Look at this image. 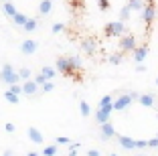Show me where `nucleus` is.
<instances>
[{
    "mask_svg": "<svg viewBox=\"0 0 158 156\" xmlns=\"http://www.w3.org/2000/svg\"><path fill=\"white\" fill-rule=\"evenodd\" d=\"M130 14H132V10L128 8V4L122 6V10H120V19H118V20H120V23H126V20L130 19Z\"/></svg>",
    "mask_w": 158,
    "mask_h": 156,
    "instance_id": "nucleus-23",
    "label": "nucleus"
},
{
    "mask_svg": "<svg viewBox=\"0 0 158 156\" xmlns=\"http://www.w3.org/2000/svg\"><path fill=\"white\" fill-rule=\"evenodd\" d=\"M33 81H35V83H37V85H41V87H43V85H45V83H47V77H43V75H41V73H39V75H37V77H35V79H33Z\"/></svg>",
    "mask_w": 158,
    "mask_h": 156,
    "instance_id": "nucleus-34",
    "label": "nucleus"
},
{
    "mask_svg": "<svg viewBox=\"0 0 158 156\" xmlns=\"http://www.w3.org/2000/svg\"><path fill=\"white\" fill-rule=\"evenodd\" d=\"M87 156H102V154H99V150H95V148H91V150L87 152Z\"/></svg>",
    "mask_w": 158,
    "mask_h": 156,
    "instance_id": "nucleus-39",
    "label": "nucleus"
},
{
    "mask_svg": "<svg viewBox=\"0 0 158 156\" xmlns=\"http://www.w3.org/2000/svg\"><path fill=\"white\" fill-rule=\"evenodd\" d=\"M4 2H10V0H2V4H4Z\"/></svg>",
    "mask_w": 158,
    "mask_h": 156,
    "instance_id": "nucleus-44",
    "label": "nucleus"
},
{
    "mask_svg": "<svg viewBox=\"0 0 158 156\" xmlns=\"http://www.w3.org/2000/svg\"><path fill=\"white\" fill-rule=\"evenodd\" d=\"M148 148H158V138H152V140H148Z\"/></svg>",
    "mask_w": 158,
    "mask_h": 156,
    "instance_id": "nucleus-37",
    "label": "nucleus"
},
{
    "mask_svg": "<svg viewBox=\"0 0 158 156\" xmlns=\"http://www.w3.org/2000/svg\"><path fill=\"white\" fill-rule=\"evenodd\" d=\"M148 148V140H136V150H144Z\"/></svg>",
    "mask_w": 158,
    "mask_h": 156,
    "instance_id": "nucleus-33",
    "label": "nucleus"
},
{
    "mask_svg": "<svg viewBox=\"0 0 158 156\" xmlns=\"http://www.w3.org/2000/svg\"><path fill=\"white\" fill-rule=\"evenodd\" d=\"M112 112H114V103H112V106L98 108V112H95V122H98L99 126H102V124H107V122H112Z\"/></svg>",
    "mask_w": 158,
    "mask_h": 156,
    "instance_id": "nucleus-4",
    "label": "nucleus"
},
{
    "mask_svg": "<svg viewBox=\"0 0 158 156\" xmlns=\"http://www.w3.org/2000/svg\"><path fill=\"white\" fill-rule=\"evenodd\" d=\"M57 150H59V146H57V144H55V146H45L41 154H43V156H55Z\"/></svg>",
    "mask_w": 158,
    "mask_h": 156,
    "instance_id": "nucleus-25",
    "label": "nucleus"
},
{
    "mask_svg": "<svg viewBox=\"0 0 158 156\" xmlns=\"http://www.w3.org/2000/svg\"><path fill=\"white\" fill-rule=\"evenodd\" d=\"M114 103V97L112 95H103L102 99H99V108H103V106H112Z\"/></svg>",
    "mask_w": 158,
    "mask_h": 156,
    "instance_id": "nucleus-29",
    "label": "nucleus"
},
{
    "mask_svg": "<svg viewBox=\"0 0 158 156\" xmlns=\"http://www.w3.org/2000/svg\"><path fill=\"white\" fill-rule=\"evenodd\" d=\"M122 59H124V53H122V51H118V53H112L107 61H110V65H120Z\"/></svg>",
    "mask_w": 158,
    "mask_h": 156,
    "instance_id": "nucleus-22",
    "label": "nucleus"
},
{
    "mask_svg": "<svg viewBox=\"0 0 158 156\" xmlns=\"http://www.w3.org/2000/svg\"><path fill=\"white\" fill-rule=\"evenodd\" d=\"M10 93H14V95H23V83H16V85H10L8 89Z\"/></svg>",
    "mask_w": 158,
    "mask_h": 156,
    "instance_id": "nucleus-28",
    "label": "nucleus"
},
{
    "mask_svg": "<svg viewBox=\"0 0 158 156\" xmlns=\"http://www.w3.org/2000/svg\"><path fill=\"white\" fill-rule=\"evenodd\" d=\"M118 144H120L122 148H126V150H136V140L130 136H118Z\"/></svg>",
    "mask_w": 158,
    "mask_h": 156,
    "instance_id": "nucleus-11",
    "label": "nucleus"
},
{
    "mask_svg": "<svg viewBox=\"0 0 158 156\" xmlns=\"http://www.w3.org/2000/svg\"><path fill=\"white\" fill-rule=\"evenodd\" d=\"M156 138H158V136H156Z\"/></svg>",
    "mask_w": 158,
    "mask_h": 156,
    "instance_id": "nucleus-49",
    "label": "nucleus"
},
{
    "mask_svg": "<svg viewBox=\"0 0 158 156\" xmlns=\"http://www.w3.org/2000/svg\"><path fill=\"white\" fill-rule=\"evenodd\" d=\"M4 97H6V101H8V103H14V106H16V103L20 101V97H19V95H14V93H10V91H6V93H4Z\"/></svg>",
    "mask_w": 158,
    "mask_h": 156,
    "instance_id": "nucleus-27",
    "label": "nucleus"
},
{
    "mask_svg": "<svg viewBox=\"0 0 158 156\" xmlns=\"http://www.w3.org/2000/svg\"><path fill=\"white\" fill-rule=\"evenodd\" d=\"M24 31L27 32H33L35 28H37V19H31V16H28V20H27V24H24Z\"/></svg>",
    "mask_w": 158,
    "mask_h": 156,
    "instance_id": "nucleus-26",
    "label": "nucleus"
},
{
    "mask_svg": "<svg viewBox=\"0 0 158 156\" xmlns=\"http://www.w3.org/2000/svg\"><path fill=\"white\" fill-rule=\"evenodd\" d=\"M16 73H19V77H20V83H23V81H28V79H31V69H27V67H20Z\"/></svg>",
    "mask_w": 158,
    "mask_h": 156,
    "instance_id": "nucleus-24",
    "label": "nucleus"
},
{
    "mask_svg": "<svg viewBox=\"0 0 158 156\" xmlns=\"http://www.w3.org/2000/svg\"><path fill=\"white\" fill-rule=\"evenodd\" d=\"M81 49H83L87 55H93L95 49H98V43H95V39H83V41H81Z\"/></svg>",
    "mask_w": 158,
    "mask_h": 156,
    "instance_id": "nucleus-12",
    "label": "nucleus"
},
{
    "mask_svg": "<svg viewBox=\"0 0 158 156\" xmlns=\"http://www.w3.org/2000/svg\"><path fill=\"white\" fill-rule=\"evenodd\" d=\"M144 6H146V2H144V0H128V8H130V10L142 12V10H144Z\"/></svg>",
    "mask_w": 158,
    "mask_h": 156,
    "instance_id": "nucleus-17",
    "label": "nucleus"
},
{
    "mask_svg": "<svg viewBox=\"0 0 158 156\" xmlns=\"http://www.w3.org/2000/svg\"><path fill=\"white\" fill-rule=\"evenodd\" d=\"M148 57V47H136V51H134V61L136 63H142V61Z\"/></svg>",
    "mask_w": 158,
    "mask_h": 156,
    "instance_id": "nucleus-14",
    "label": "nucleus"
},
{
    "mask_svg": "<svg viewBox=\"0 0 158 156\" xmlns=\"http://www.w3.org/2000/svg\"><path fill=\"white\" fill-rule=\"evenodd\" d=\"M136 47L138 45H136V37L134 35H128V32H126L124 37L120 39V51L122 53H124V51H132V53H134Z\"/></svg>",
    "mask_w": 158,
    "mask_h": 156,
    "instance_id": "nucleus-6",
    "label": "nucleus"
},
{
    "mask_svg": "<svg viewBox=\"0 0 158 156\" xmlns=\"http://www.w3.org/2000/svg\"><path fill=\"white\" fill-rule=\"evenodd\" d=\"M154 16H156V6H154V2H148L144 6V10H142V20L146 24H150L154 20Z\"/></svg>",
    "mask_w": 158,
    "mask_h": 156,
    "instance_id": "nucleus-7",
    "label": "nucleus"
},
{
    "mask_svg": "<svg viewBox=\"0 0 158 156\" xmlns=\"http://www.w3.org/2000/svg\"><path fill=\"white\" fill-rule=\"evenodd\" d=\"M39 89V85L33 81V79H28V81H23V93L24 95H35Z\"/></svg>",
    "mask_w": 158,
    "mask_h": 156,
    "instance_id": "nucleus-13",
    "label": "nucleus"
},
{
    "mask_svg": "<svg viewBox=\"0 0 158 156\" xmlns=\"http://www.w3.org/2000/svg\"><path fill=\"white\" fill-rule=\"evenodd\" d=\"M132 101H134V99H132L130 93H122V95L114 97V112H124Z\"/></svg>",
    "mask_w": 158,
    "mask_h": 156,
    "instance_id": "nucleus-5",
    "label": "nucleus"
},
{
    "mask_svg": "<svg viewBox=\"0 0 158 156\" xmlns=\"http://www.w3.org/2000/svg\"><path fill=\"white\" fill-rule=\"evenodd\" d=\"M27 156H39V152H28Z\"/></svg>",
    "mask_w": 158,
    "mask_h": 156,
    "instance_id": "nucleus-42",
    "label": "nucleus"
},
{
    "mask_svg": "<svg viewBox=\"0 0 158 156\" xmlns=\"http://www.w3.org/2000/svg\"><path fill=\"white\" fill-rule=\"evenodd\" d=\"M12 20H14V24H16V27H24V24H27V20H28V16H27V14H23V12H16L12 16Z\"/></svg>",
    "mask_w": 158,
    "mask_h": 156,
    "instance_id": "nucleus-20",
    "label": "nucleus"
},
{
    "mask_svg": "<svg viewBox=\"0 0 158 156\" xmlns=\"http://www.w3.org/2000/svg\"><path fill=\"white\" fill-rule=\"evenodd\" d=\"M81 67H83V61H81V57H77V55L59 57L57 63H55L57 73H63V75H71L73 71H81Z\"/></svg>",
    "mask_w": 158,
    "mask_h": 156,
    "instance_id": "nucleus-1",
    "label": "nucleus"
},
{
    "mask_svg": "<svg viewBox=\"0 0 158 156\" xmlns=\"http://www.w3.org/2000/svg\"><path fill=\"white\" fill-rule=\"evenodd\" d=\"M2 156H14V154H12L10 150H4V154H2Z\"/></svg>",
    "mask_w": 158,
    "mask_h": 156,
    "instance_id": "nucleus-41",
    "label": "nucleus"
},
{
    "mask_svg": "<svg viewBox=\"0 0 158 156\" xmlns=\"http://www.w3.org/2000/svg\"><path fill=\"white\" fill-rule=\"evenodd\" d=\"M144 2H146V4H148V2H154V0H144Z\"/></svg>",
    "mask_w": 158,
    "mask_h": 156,
    "instance_id": "nucleus-43",
    "label": "nucleus"
},
{
    "mask_svg": "<svg viewBox=\"0 0 158 156\" xmlns=\"http://www.w3.org/2000/svg\"><path fill=\"white\" fill-rule=\"evenodd\" d=\"M51 10H53V0H41V4H39V14H41V16H47Z\"/></svg>",
    "mask_w": 158,
    "mask_h": 156,
    "instance_id": "nucleus-15",
    "label": "nucleus"
},
{
    "mask_svg": "<svg viewBox=\"0 0 158 156\" xmlns=\"http://www.w3.org/2000/svg\"><path fill=\"white\" fill-rule=\"evenodd\" d=\"M112 156H118V154H112Z\"/></svg>",
    "mask_w": 158,
    "mask_h": 156,
    "instance_id": "nucleus-47",
    "label": "nucleus"
},
{
    "mask_svg": "<svg viewBox=\"0 0 158 156\" xmlns=\"http://www.w3.org/2000/svg\"><path fill=\"white\" fill-rule=\"evenodd\" d=\"M55 144H57V146H61V144H71V140H69L67 136H57Z\"/></svg>",
    "mask_w": 158,
    "mask_h": 156,
    "instance_id": "nucleus-32",
    "label": "nucleus"
},
{
    "mask_svg": "<svg viewBox=\"0 0 158 156\" xmlns=\"http://www.w3.org/2000/svg\"><path fill=\"white\" fill-rule=\"evenodd\" d=\"M53 89H55V83H53V81H47L45 85H43V91H45V93L53 91Z\"/></svg>",
    "mask_w": 158,
    "mask_h": 156,
    "instance_id": "nucleus-35",
    "label": "nucleus"
},
{
    "mask_svg": "<svg viewBox=\"0 0 158 156\" xmlns=\"http://www.w3.org/2000/svg\"><path fill=\"white\" fill-rule=\"evenodd\" d=\"M99 136H102V140H110V138L116 136V128H114L112 122H107V124H102V126H99Z\"/></svg>",
    "mask_w": 158,
    "mask_h": 156,
    "instance_id": "nucleus-8",
    "label": "nucleus"
},
{
    "mask_svg": "<svg viewBox=\"0 0 158 156\" xmlns=\"http://www.w3.org/2000/svg\"><path fill=\"white\" fill-rule=\"evenodd\" d=\"M79 146H81V144H77V142H71V144H69V156H75V154H77Z\"/></svg>",
    "mask_w": 158,
    "mask_h": 156,
    "instance_id": "nucleus-31",
    "label": "nucleus"
},
{
    "mask_svg": "<svg viewBox=\"0 0 158 156\" xmlns=\"http://www.w3.org/2000/svg\"><path fill=\"white\" fill-rule=\"evenodd\" d=\"M136 71H138V73H144V71H146V65H136Z\"/></svg>",
    "mask_w": 158,
    "mask_h": 156,
    "instance_id": "nucleus-40",
    "label": "nucleus"
},
{
    "mask_svg": "<svg viewBox=\"0 0 158 156\" xmlns=\"http://www.w3.org/2000/svg\"><path fill=\"white\" fill-rule=\"evenodd\" d=\"M138 101L144 108H152L154 106V95H152V93H142V95L138 97Z\"/></svg>",
    "mask_w": 158,
    "mask_h": 156,
    "instance_id": "nucleus-16",
    "label": "nucleus"
},
{
    "mask_svg": "<svg viewBox=\"0 0 158 156\" xmlns=\"http://www.w3.org/2000/svg\"><path fill=\"white\" fill-rule=\"evenodd\" d=\"M106 35L107 37H124L126 35V24L120 23V20H112V23L106 24Z\"/></svg>",
    "mask_w": 158,
    "mask_h": 156,
    "instance_id": "nucleus-3",
    "label": "nucleus"
},
{
    "mask_svg": "<svg viewBox=\"0 0 158 156\" xmlns=\"http://www.w3.org/2000/svg\"><path fill=\"white\" fill-rule=\"evenodd\" d=\"M35 51H37V41H33V39L23 41V45H20V53L23 55H33Z\"/></svg>",
    "mask_w": 158,
    "mask_h": 156,
    "instance_id": "nucleus-10",
    "label": "nucleus"
},
{
    "mask_svg": "<svg viewBox=\"0 0 158 156\" xmlns=\"http://www.w3.org/2000/svg\"><path fill=\"white\" fill-rule=\"evenodd\" d=\"M27 136L31 138V142H35V144H43L45 142V136H43V132L39 128H35V126H31V128L27 130Z\"/></svg>",
    "mask_w": 158,
    "mask_h": 156,
    "instance_id": "nucleus-9",
    "label": "nucleus"
},
{
    "mask_svg": "<svg viewBox=\"0 0 158 156\" xmlns=\"http://www.w3.org/2000/svg\"><path fill=\"white\" fill-rule=\"evenodd\" d=\"M98 6H99V10H103V12H106V10H110L112 2H110V0H98Z\"/></svg>",
    "mask_w": 158,
    "mask_h": 156,
    "instance_id": "nucleus-30",
    "label": "nucleus"
},
{
    "mask_svg": "<svg viewBox=\"0 0 158 156\" xmlns=\"http://www.w3.org/2000/svg\"><path fill=\"white\" fill-rule=\"evenodd\" d=\"M136 156H144V154H136Z\"/></svg>",
    "mask_w": 158,
    "mask_h": 156,
    "instance_id": "nucleus-45",
    "label": "nucleus"
},
{
    "mask_svg": "<svg viewBox=\"0 0 158 156\" xmlns=\"http://www.w3.org/2000/svg\"><path fill=\"white\" fill-rule=\"evenodd\" d=\"M0 81L6 83V85H16V83H20V77H19V73L14 71L12 65L4 63L2 69H0Z\"/></svg>",
    "mask_w": 158,
    "mask_h": 156,
    "instance_id": "nucleus-2",
    "label": "nucleus"
},
{
    "mask_svg": "<svg viewBox=\"0 0 158 156\" xmlns=\"http://www.w3.org/2000/svg\"><path fill=\"white\" fill-rule=\"evenodd\" d=\"M41 75H43V77H47V81H51V79L57 75V69H55V67H49V65H45V67L41 69Z\"/></svg>",
    "mask_w": 158,
    "mask_h": 156,
    "instance_id": "nucleus-18",
    "label": "nucleus"
},
{
    "mask_svg": "<svg viewBox=\"0 0 158 156\" xmlns=\"http://www.w3.org/2000/svg\"><path fill=\"white\" fill-rule=\"evenodd\" d=\"M79 112H81V116H83V118H87V116L91 114V106H89L85 99H81V101H79Z\"/></svg>",
    "mask_w": 158,
    "mask_h": 156,
    "instance_id": "nucleus-21",
    "label": "nucleus"
},
{
    "mask_svg": "<svg viewBox=\"0 0 158 156\" xmlns=\"http://www.w3.org/2000/svg\"><path fill=\"white\" fill-rule=\"evenodd\" d=\"M156 118H158V114H156Z\"/></svg>",
    "mask_w": 158,
    "mask_h": 156,
    "instance_id": "nucleus-48",
    "label": "nucleus"
},
{
    "mask_svg": "<svg viewBox=\"0 0 158 156\" xmlns=\"http://www.w3.org/2000/svg\"><path fill=\"white\" fill-rule=\"evenodd\" d=\"M156 85H158V79H156Z\"/></svg>",
    "mask_w": 158,
    "mask_h": 156,
    "instance_id": "nucleus-46",
    "label": "nucleus"
},
{
    "mask_svg": "<svg viewBox=\"0 0 158 156\" xmlns=\"http://www.w3.org/2000/svg\"><path fill=\"white\" fill-rule=\"evenodd\" d=\"M4 130H6L8 134H12V132H14V124H10V122H6V124H4Z\"/></svg>",
    "mask_w": 158,
    "mask_h": 156,
    "instance_id": "nucleus-38",
    "label": "nucleus"
},
{
    "mask_svg": "<svg viewBox=\"0 0 158 156\" xmlns=\"http://www.w3.org/2000/svg\"><path fill=\"white\" fill-rule=\"evenodd\" d=\"M2 10H4V14H6V16H10V19L19 12V10H16V6H14L12 2H4V4H2Z\"/></svg>",
    "mask_w": 158,
    "mask_h": 156,
    "instance_id": "nucleus-19",
    "label": "nucleus"
},
{
    "mask_svg": "<svg viewBox=\"0 0 158 156\" xmlns=\"http://www.w3.org/2000/svg\"><path fill=\"white\" fill-rule=\"evenodd\" d=\"M63 28H65V27H63L61 23H55V24H53V28H51V31H53V32H61Z\"/></svg>",
    "mask_w": 158,
    "mask_h": 156,
    "instance_id": "nucleus-36",
    "label": "nucleus"
}]
</instances>
